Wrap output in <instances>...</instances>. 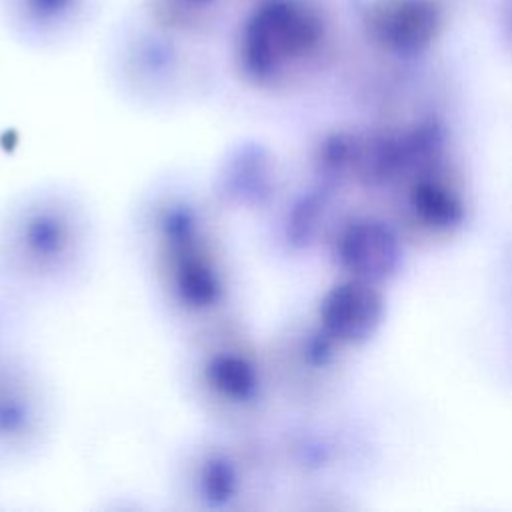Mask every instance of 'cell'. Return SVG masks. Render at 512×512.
<instances>
[{"mask_svg": "<svg viewBox=\"0 0 512 512\" xmlns=\"http://www.w3.org/2000/svg\"><path fill=\"white\" fill-rule=\"evenodd\" d=\"M384 316L382 294L368 282L356 280L334 292L328 304V322L348 340H364L378 330Z\"/></svg>", "mask_w": 512, "mask_h": 512, "instance_id": "3", "label": "cell"}, {"mask_svg": "<svg viewBox=\"0 0 512 512\" xmlns=\"http://www.w3.org/2000/svg\"><path fill=\"white\" fill-rule=\"evenodd\" d=\"M344 258L362 280L390 276L400 260V246L394 232L382 222L364 220L350 228L344 244Z\"/></svg>", "mask_w": 512, "mask_h": 512, "instance_id": "2", "label": "cell"}, {"mask_svg": "<svg viewBox=\"0 0 512 512\" xmlns=\"http://www.w3.org/2000/svg\"><path fill=\"white\" fill-rule=\"evenodd\" d=\"M412 206L416 214L430 226L450 228L462 218V204L444 186L434 182H420L412 190Z\"/></svg>", "mask_w": 512, "mask_h": 512, "instance_id": "4", "label": "cell"}, {"mask_svg": "<svg viewBox=\"0 0 512 512\" xmlns=\"http://www.w3.org/2000/svg\"><path fill=\"white\" fill-rule=\"evenodd\" d=\"M374 36L398 52L430 44L440 28V10L430 0H382L370 14Z\"/></svg>", "mask_w": 512, "mask_h": 512, "instance_id": "1", "label": "cell"}]
</instances>
